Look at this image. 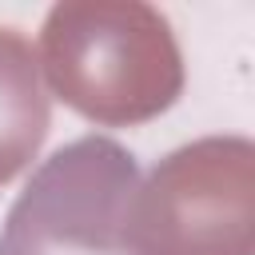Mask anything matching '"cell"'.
I'll use <instances>...</instances> for the list:
<instances>
[{"label":"cell","instance_id":"cell-1","mask_svg":"<svg viewBox=\"0 0 255 255\" xmlns=\"http://www.w3.org/2000/svg\"><path fill=\"white\" fill-rule=\"evenodd\" d=\"M44 88L92 124L163 116L183 92V56L167 16L143 0H64L40 28Z\"/></svg>","mask_w":255,"mask_h":255},{"label":"cell","instance_id":"cell-2","mask_svg":"<svg viewBox=\"0 0 255 255\" xmlns=\"http://www.w3.org/2000/svg\"><path fill=\"white\" fill-rule=\"evenodd\" d=\"M124 239L131 255H251V139L207 135L163 155L128 199Z\"/></svg>","mask_w":255,"mask_h":255},{"label":"cell","instance_id":"cell-3","mask_svg":"<svg viewBox=\"0 0 255 255\" xmlns=\"http://www.w3.org/2000/svg\"><path fill=\"white\" fill-rule=\"evenodd\" d=\"M139 167L108 135H84L52 151L16 195L0 255H131L124 239Z\"/></svg>","mask_w":255,"mask_h":255},{"label":"cell","instance_id":"cell-4","mask_svg":"<svg viewBox=\"0 0 255 255\" xmlns=\"http://www.w3.org/2000/svg\"><path fill=\"white\" fill-rule=\"evenodd\" d=\"M52 128V96L40 56L16 28H0V187L12 183L40 151Z\"/></svg>","mask_w":255,"mask_h":255}]
</instances>
